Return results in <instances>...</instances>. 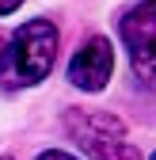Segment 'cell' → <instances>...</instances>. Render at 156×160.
<instances>
[{
  "label": "cell",
  "mask_w": 156,
  "mask_h": 160,
  "mask_svg": "<svg viewBox=\"0 0 156 160\" xmlns=\"http://www.w3.org/2000/svg\"><path fill=\"white\" fill-rule=\"evenodd\" d=\"M34 160H76V156H69V152H61V149H46V152H38Z\"/></svg>",
  "instance_id": "obj_6"
},
{
  "label": "cell",
  "mask_w": 156,
  "mask_h": 160,
  "mask_svg": "<svg viewBox=\"0 0 156 160\" xmlns=\"http://www.w3.org/2000/svg\"><path fill=\"white\" fill-rule=\"evenodd\" d=\"M57 42L61 34L50 19H27L23 27L12 34V76L15 88H34L50 76L57 61Z\"/></svg>",
  "instance_id": "obj_2"
},
{
  "label": "cell",
  "mask_w": 156,
  "mask_h": 160,
  "mask_svg": "<svg viewBox=\"0 0 156 160\" xmlns=\"http://www.w3.org/2000/svg\"><path fill=\"white\" fill-rule=\"evenodd\" d=\"M152 160H156V152H152Z\"/></svg>",
  "instance_id": "obj_9"
},
{
  "label": "cell",
  "mask_w": 156,
  "mask_h": 160,
  "mask_svg": "<svg viewBox=\"0 0 156 160\" xmlns=\"http://www.w3.org/2000/svg\"><path fill=\"white\" fill-rule=\"evenodd\" d=\"M0 160H15V156H0Z\"/></svg>",
  "instance_id": "obj_8"
},
{
  "label": "cell",
  "mask_w": 156,
  "mask_h": 160,
  "mask_svg": "<svg viewBox=\"0 0 156 160\" xmlns=\"http://www.w3.org/2000/svg\"><path fill=\"white\" fill-rule=\"evenodd\" d=\"M118 34L129 53L133 76H141L145 84H156V0H141L126 8L118 19Z\"/></svg>",
  "instance_id": "obj_3"
},
{
  "label": "cell",
  "mask_w": 156,
  "mask_h": 160,
  "mask_svg": "<svg viewBox=\"0 0 156 160\" xmlns=\"http://www.w3.org/2000/svg\"><path fill=\"white\" fill-rule=\"evenodd\" d=\"M65 130L72 133V141L80 145L91 160H145L137 145L126 141V126L118 114L110 111H65Z\"/></svg>",
  "instance_id": "obj_1"
},
{
  "label": "cell",
  "mask_w": 156,
  "mask_h": 160,
  "mask_svg": "<svg viewBox=\"0 0 156 160\" xmlns=\"http://www.w3.org/2000/svg\"><path fill=\"white\" fill-rule=\"evenodd\" d=\"M110 72H114V50L107 38H88V42L72 53L69 61V84H76L80 92H103L110 84Z\"/></svg>",
  "instance_id": "obj_4"
},
{
  "label": "cell",
  "mask_w": 156,
  "mask_h": 160,
  "mask_svg": "<svg viewBox=\"0 0 156 160\" xmlns=\"http://www.w3.org/2000/svg\"><path fill=\"white\" fill-rule=\"evenodd\" d=\"M19 4H23V0H0V15H12Z\"/></svg>",
  "instance_id": "obj_7"
},
{
  "label": "cell",
  "mask_w": 156,
  "mask_h": 160,
  "mask_svg": "<svg viewBox=\"0 0 156 160\" xmlns=\"http://www.w3.org/2000/svg\"><path fill=\"white\" fill-rule=\"evenodd\" d=\"M0 88L12 92L15 88V76H12V38L0 34Z\"/></svg>",
  "instance_id": "obj_5"
}]
</instances>
